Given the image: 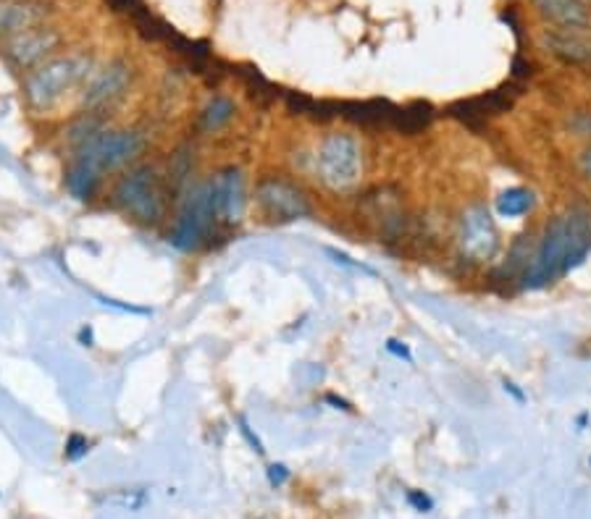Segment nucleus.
<instances>
[{
	"instance_id": "nucleus-1",
	"label": "nucleus",
	"mask_w": 591,
	"mask_h": 519,
	"mask_svg": "<svg viewBox=\"0 0 591 519\" xmlns=\"http://www.w3.org/2000/svg\"><path fill=\"white\" fill-rule=\"evenodd\" d=\"M90 74H93V56L87 53L56 56L27 74L24 97L34 111H48L59 105L68 92L85 85Z\"/></svg>"
},
{
	"instance_id": "nucleus-2",
	"label": "nucleus",
	"mask_w": 591,
	"mask_h": 519,
	"mask_svg": "<svg viewBox=\"0 0 591 519\" xmlns=\"http://www.w3.org/2000/svg\"><path fill=\"white\" fill-rule=\"evenodd\" d=\"M168 186L153 166H137L114 186V205L142 226H158L166 218Z\"/></svg>"
},
{
	"instance_id": "nucleus-3",
	"label": "nucleus",
	"mask_w": 591,
	"mask_h": 519,
	"mask_svg": "<svg viewBox=\"0 0 591 519\" xmlns=\"http://www.w3.org/2000/svg\"><path fill=\"white\" fill-rule=\"evenodd\" d=\"M318 179L334 192H347L360 182L363 153L352 134H329L315 155Z\"/></svg>"
},
{
	"instance_id": "nucleus-4",
	"label": "nucleus",
	"mask_w": 591,
	"mask_h": 519,
	"mask_svg": "<svg viewBox=\"0 0 591 519\" xmlns=\"http://www.w3.org/2000/svg\"><path fill=\"white\" fill-rule=\"evenodd\" d=\"M145 148V137L140 131H97L85 145L77 148L74 160L90 166L97 174L116 171L134 160Z\"/></svg>"
},
{
	"instance_id": "nucleus-5",
	"label": "nucleus",
	"mask_w": 591,
	"mask_h": 519,
	"mask_svg": "<svg viewBox=\"0 0 591 519\" xmlns=\"http://www.w3.org/2000/svg\"><path fill=\"white\" fill-rule=\"evenodd\" d=\"M255 200L263 215L274 223H292L313 215L305 189L284 176H263L255 186Z\"/></svg>"
},
{
	"instance_id": "nucleus-6",
	"label": "nucleus",
	"mask_w": 591,
	"mask_h": 519,
	"mask_svg": "<svg viewBox=\"0 0 591 519\" xmlns=\"http://www.w3.org/2000/svg\"><path fill=\"white\" fill-rule=\"evenodd\" d=\"M63 45V34L53 24H42L30 31H22L11 40L0 42V53L11 68L30 74L37 66L56 58L59 48Z\"/></svg>"
},
{
	"instance_id": "nucleus-7",
	"label": "nucleus",
	"mask_w": 591,
	"mask_h": 519,
	"mask_svg": "<svg viewBox=\"0 0 591 519\" xmlns=\"http://www.w3.org/2000/svg\"><path fill=\"white\" fill-rule=\"evenodd\" d=\"M565 260H568V220H565V215H560L552 223H547L541 245L526 265L523 286L526 289H544L558 275L565 273Z\"/></svg>"
},
{
	"instance_id": "nucleus-8",
	"label": "nucleus",
	"mask_w": 591,
	"mask_h": 519,
	"mask_svg": "<svg viewBox=\"0 0 591 519\" xmlns=\"http://www.w3.org/2000/svg\"><path fill=\"white\" fill-rule=\"evenodd\" d=\"M134 79V66L124 58H114L90 74L82 90V108L85 113H103L111 111L124 97Z\"/></svg>"
},
{
	"instance_id": "nucleus-9",
	"label": "nucleus",
	"mask_w": 591,
	"mask_h": 519,
	"mask_svg": "<svg viewBox=\"0 0 591 519\" xmlns=\"http://www.w3.org/2000/svg\"><path fill=\"white\" fill-rule=\"evenodd\" d=\"M360 213L374 223L381 242H400L407 231V215L403 208V194L397 186H374L360 197Z\"/></svg>"
},
{
	"instance_id": "nucleus-10",
	"label": "nucleus",
	"mask_w": 591,
	"mask_h": 519,
	"mask_svg": "<svg viewBox=\"0 0 591 519\" xmlns=\"http://www.w3.org/2000/svg\"><path fill=\"white\" fill-rule=\"evenodd\" d=\"M205 189H208V197H211L218 226L240 223V218L245 213V202H248L242 171L234 168V166L221 168L211 179H205Z\"/></svg>"
},
{
	"instance_id": "nucleus-11",
	"label": "nucleus",
	"mask_w": 591,
	"mask_h": 519,
	"mask_svg": "<svg viewBox=\"0 0 591 519\" xmlns=\"http://www.w3.org/2000/svg\"><path fill=\"white\" fill-rule=\"evenodd\" d=\"M499 234L486 208H470L460 223V252L470 263H486L497 255Z\"/></svg>"
},
{
	"instance_id": "nucleus-12",
	"label": "nucleus",
	"mask_w": 591,
	"mask_h": 519,
	"mask_svg": "<svg viewBox=\"0 0 591 519\" xmlns=\"http://www.w3.org/2000/svg\"><path fill=\"white\" fill-rule=\"evenodd\" d=\"M515 94H521V87H513V85L507 87V85H505L502 90H492L486 92V94H478V97L458 100V103H452V105L447 108V113H450L452 119H458L460 123H466L468 129L481 131L489 119L502 116V113L510 111Z\"/></svg>"
},
{
	"instance_id": "nucleus-13",
	"label": "nucleus",
	"mask_w": 591,
	"mask_h": 519,
	"mask_svg": "<svg viewBox=\"0 0 591 519\" xmlns=\"http://www.w3.org/2000/svg\"><path fill=\"white\" fill-rule=\"evenodd\" d=\"M50 0H0V42L22 31L50 24Z\"/></svg>"
},
{
	"instance_id": "nucleus-14",
	"label": "nucleus",
	"mask_w": 591,
	"mask_h": 519,
	"mask_svg": "<svg viewBox=\"0 0 591 519\" xmlns=\"http://www.w3.org/2000/svg\"><path fill=\"white\" fill-rule=\"evenodd\" d=\"M544 48L568 66H591V34L586 30L558 27L541 37Z\"/></svg>"
},
{
	"instance_id": "nucleus-15",
	"label": "nucleus",
	"mask_w": 591,
	"mask_h": 519,
	"mask_svg": "<svg viewBox=\"0 0 591 519\" xmlns=\"http://www.w3.org/2000/svg\"><path fill=\"white\" fill-rule=\"evenodd\" d=\"M397 116H400V108L392 105L389 100L340 103V119L355 123L360 129H395Z\"/></svg>"
},
{
	"instance_id": "nucleus-16",
	"label": "nucleus",
	"mask_w": 591,
	"mask_h": 519,
	"mask_svg": "<svg viewBox=\"0 0 591 519\" xmlns=\"http://www.w3.org/2000/svg\"><path fill=\"white\" fill-rule=\"evenodd\" d=\"M565 220H568V260H565V273H568L578 268L591 252V218L584 208H573L565 215Z\"/></svg>"
},
{
	"instance_id": "nucleus-17",
	"label": "nucleus",
	"mask_w": 591,
	"mask_h": 519,
	"mask_svg": "<svg viewBox=\"0 0 591 519\" xmlns=\"http://www.w3.org/2000/svg\"><path fill=\"white\" fill-rule=\"evenodd\" d=\"M536 11L558 27L568 30H586L589 27V8L584 0H533Z\"/></svg>"
},
{
	"instance_id": "nucleus-18",
	"label": "nucleus",
	"mask_w": 591,
	"mask_h": 519,
	"mask_svg": "<svg viewBox=\"0 0 591 519\" xmlns=\"http://www.w3.org/2000/svg\"><path fill=\"white\" fill-rule=\"evenodd\" d=\"M195 148L185 142L179 145L171 157H168V171H166V186H168V194H179L192 186V174H195V166H197V157H195Z\"/></svg>"
},
{
	"instance_id": "nucleus-19",
	"label": "nucleus",
	"mask_w": 591,
	"mask_h": 519,
	"mask_svg": "<svg viewBox=\"0 0 591 519\" xmlns=\"http://www.w3.org/2000/svg\"><path fill=\"white\" fill-rule=\"evenodd\" d=\"M66 189L71 197H77L79 202H93L95 194H97V186H100V174L93 171L90 166L79 163V160H71V166L66 168Z\"/></svg>"
},
{
	"instance_id": "nucleus-20",
	"label": "nucleus",
	"mask_w": 591,
	"mask_h": 519,
	"mask_svg": "<svg viewBox=\"0 0 591 519\" xmlns=\"http://www.w3.org/2000/svg\"><path fill=\"white\" fill-rule=\"evenodd\" d=\"M237 113V105L234 100H229L226 94H214L205 108L200 111V119H197V131L203 134H216L218 129H223L226 123L234 119Z\"/></svg>"
},
{
	"instance_id": "nucleus-21",
	"label": "nucleus",
	"mask_w": 591,
	"mask_h": 519,
	"mask_svg": "<svg viewBox=\"0 0 591 519\" xmlns=\"http://www.w3.org/2000/svg\"><path fill=\"white\" fill-rule=\"evenodd\" d=\"M434 121V108L429 103H413L407 108H400V116L395 123V131H400L405 137H415L423 129H429V123Z\"/></svg>"
},
{
	"instance_id": "nucleus-22",
	"label": "nucleus",
	"mask_w": 591,
	"mask_h": 519,
	"mask_svg": "<svg viewBox=\"0 0 591 519\" xmlns=\"http://www.w3.org/2000/svg\"><path fill=\"white\" fill-rule=\"evenodd\" d=\"M533 208V194L523 186H513L497 197V213L502 218H518L526 215Z\"/></svg>"
},
{
	"instance_id": "nucleus-23",
	"label": "nucleus",
	"mask_w": 591,
	"mask_h": 519,
	"mask_svg": "<svg viewBox=\"0 0 591 519\" xmlns=\"http://www.w3.org/2000/svg\"><path fill=\"white\" fill-rule=\"evenodd\" d=\"M242 82H245V90H248L250 100L252 103H258L260 108H268L274 100H277V90L260 76V74H248V76H242Z\"/></svg>"
},
{
	"instance_id": "nucleus-24",
	"label": "nucleus",
	"mask_w": 591,
	"mask_h": 519,
	"mask_svg": "<svg viewBox=\"0 0 591 519\" xmlns=\"http://www.w3.org/2000/svg\"><path fill=\"white\" fill-rule=\"evenodd\" d=\"M87 452H90V441L82 433H71L68 441H66V459L79 461L82 457H87Z\"/></svg>"
},
{
	"instance_id": "nucleus-25",
	"label": "nucleus",
	"mask_w": 591,
	"mask_h": 519,
	"mask_svg": "<svg viewBox=\"0 0 591 519\" xmlns=\"http://www.w3.org/2000/svg\"><path fill=\"white\" fill-rule=\"evenodd\" d=\"M284 103H286V108H289L292 116H305V119H308V113H311L313 108V97L303 94V92H289V94L284 97Z\"/></svg>"
},
{
	"instance_id": "nucleus-26",
	"label": "nucleus",
	"mask_w": 591,
	"mask_h": 519,
	"mask_svg": "<svg viewBox=\"0 0 591 519\" xmlns=\"http://www.w3.org/2000/svg\"><path fill=\"white\" fill-rule=\"evenodd\" d=\"M407 504L415 506L418 512H432V509H434V501H432L426 493H421V490H410V493H407Z\"/></svg>"
},
{
	"instance_id": "nucleus-27",
	"label": "nucleus",
	"mask_w": 591,
	"mask_h": 519,
	"mask_svg": "<svg viewBox=\"0 0 591 519\" xmlns=\"http://www.w3.org/2000/svg\"><path fill=\"white\" fill-rule=\"evenodd\" d=\"M386 352H389V354H395V357H400V360L413 362V354H410V349L405 346L403 341H397V338H389V341H386Z\"/></svg>"
},
{
	"instance_id": "nucleus-28",
	"label": "nucleus",
	"mask_w": 591,
	"mask_h": 519,
	"mask_svg": "<svg viewBox=\"0 0 591 519\" xmlns=\"http://www.w3.org/2000/svg\"><path fill=\"white\" fill-rule=\"evenodd\" d=\"M570 126L576 129L578 137H591V113H578V116L570 121Z\"/></svg>"
},
{
	"instance_id": "nucleus-29",
	"label": "nucleus",
	"mask_w": 591,
	"mask_h": 519,
	"mask_svg": "<svg viewBox=\"0 0 591 519\" xmlns=\"http://www.w3.org/2000/svg\"><path fill=\"white\" fill-rule=\"evenodd\" d=\"M286 478H289V470H286L284 464H271V467H268V480H271V486H284Z\"/></svg>"
},
{
	"instance_id": "nucleus-30",
	"label": "nucleus",
	"mask_w": 591,
	"mask_h": 519,
	"mask_svg": "<svg viewBox=\"0 0 591 519\" xmlns=\"http://www.w3.org/2000/svg\"><path fill=\"white\" fill-rule=\"evenodd\" d=\"M531 76V63L523 61L521 56L513 58V79H529Z\"/></svg>"
},
{
	"instance_id": "nucleus-31",
	"label": "nucleus",
	"mask_w": 591,
	"mask_h": 519,
	"mask_svg": "<svg viewBox=\"0 0 591 519\" xmlns=\"http://www.w3.org/2000/svg\"><path fill=\"white\" fill-rule=\"evenodd\" d=\"M502 386H505V391H507V394H513V397H515V401H521V404L526 401V394H523V391H521V389H518L513 380H502Z\"/></svg>"
},
{
	"instance_id": "nucleus-32",
	"label": "nucleus",
	"mask_w": 591,
	"mask_h": 519,
	"mask_svg": "<svg viewBox=\"0 0 591 519\" xmlns=\"http://www.w3.org/2000/svg\"><path fill=\"white\" fill-rule=\"evenodd\" d=\"M326 401H329V404H334L337 409H344V412H350V409H352V407H350V404H347L344 398H337L334 394H329V397H326Z\"/></svg>"
},
{
	"instance_id": "nucleus-33",
	"label": "nucleus",
	"mask_w": 591,
	"mask_h": 519,
	"mask_svg": "<svg viewBox=\"0 0 591 519\" xmlns=\"http://www.w3.org/2000/svg\"><path fill=\"white\" fill-rule=\"evenodd\" d=\"M581 166H584V171H586V176L591 179V150L584 153V160H581Z\"/></svg>"
},
{
	"instance_id": "nucleus-34",
	"label": "nucleus",
	"mask_w": 591,
	"mask_h": 519,
	"mask_svg": "<svg viewBox=\"0 0 591 519\" xmlns=\"http://www.w3.org/2000/svg\"><path fill=\"white\" fill-rule=\"evenodd\" d=\"M586 420H589V415H581V417H578V428H584V425H586Z\"/></svg>"
}]
</instances>
